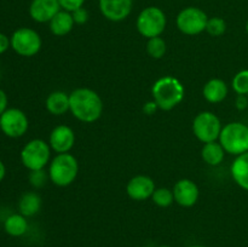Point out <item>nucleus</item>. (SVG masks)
Masks as SVG:
<instances>
[{
  "mask_svg": "<svg viewBox=\"0 0 248 247\" xmlns=\"http://www.w3.org/2000/svg\"><path fill=\"white\" fill-rule=\"evenodd\" d=\"M174 202L178 203L182 207H191L195 205L200 196V190L195 182L191 179L183 178L179 179L173 186Z\"/></svg>",
  "mask_w": 248,
  "mask_h": 247,
  "instance_id": "nucleus-12",
  "label": "nucleus"
},
{
  "mask_svg": "<svg viewBox=\"0 0 248 247\" xmlns=\"http://www.w3.org/2000/svg\"><path fill=\"white\" fill-rule=\"evenodd\" d=\"M102 16L110 22H121L132 12L133 0H98Z\"/></svg>",
  "mask_w": 248,
  "mask_h": 247,
  "instance_id": "nucleus-11",
  "label": "nucleus"
},
{
  "mask_svg": "<svg viewBox=\"0 0 248 247\" xmlns=\"http://www.w3.org/2000/svg\"><path fill=\"white\" fill-rule=\"evenodd\" d=\"M167 26V17L165 12L157 6H148L140 12L136 19V28L138 33L145 39L161 36Z\"/></svg>",
  "mask_w": 248,
  "mask_h": 247,
  "instance_id": "nucleus-5",
  "label": "nucleus"
},
{
  "mask_svg": "<svg viewBox=\"0 0 248 247\" xmlns=\"http://www.w3.org/2000/svg\"><path fill=\"white\" fill-rule=\"evenodd\" d=\"M140 247H147V246H140Z\"/></svg>",
  "mask_w": 248,
  "mask_h": 247,
  "instance_id": "nucleus-38",
  "label": "nucleus"
},
{
  "mask_svg": "<svg viewBox=\"0 0 248 247\" xmlns=\"http://www.w3.org/2000/svg\"><path fill=\"white\" fill-rule=\"evenodd\" d=\"M72 16H73V19H74L75 24H80V26H81V24H85L87 21H89L90 15H89V11L82 6L80 7V9L73 11Z\"/></svg>",
  "mask_w": 248,
  "mask_h": 247,
  "instance_id": "nucleus-29",
  "label": "nucleus"
},
{
  "mask_svg": "<svg viewBox=\"0 0 248 247\" xmlns=\"http://www.w3.org/2000/svg\"><path fill=\"white\" fill-rule=\"evenodd\" d=\"M186 90L183 84L174 77H162L152 87L153 101L161 110H172L184 99Z\"/></svg>",
  "mask_w": 248,
  "mask_h": 247,
  "instance_id": "nucleus-2",
  "label": "nucleus"
},
{
  "mask_svg": "<svg viewBox=\"0 0 248 247\" xmlns=\"http://www.w3.org/2000/svg\"><path fill=\"white\" fill-rule=\"evenodd\" d=\"M147 53L154 60H160L166 53V41L161 36H155V38L148 39L147 41Z\"/></svg>",
  "mask_w": 248,
  "mask_h": 247,
  "instance_id": "nucleus-23",
  "label": "nucleus"
},
{
  "mask_svg": "<svg viewBox=\"0 0 248 247\" xmlns=\"http://www.w3.org/2000/svg\"><path fill=\"white\" fill-rule=\"evenodd\" d=\"M40 195L35 191H27L19 198L18 211L24 217H33L40 211L41 208Z\"/></svg>",
  "mask_w": 248,
  "mask_h": 247,
  "instance_id": "nucleus-20",
  "label": "nucleus"
},
{
  "mask_svg": "<svg viewBox=\"0 0 248 247\" xmlns=\"http://www.w3.org/2000/svg\"><path fill=\"white\" fill-rule=\"evenodd\" d=\"M4 230L10 236L19 237L23 236L28 230V220L21 213L10 215L4 222Z\"/></svg>",
  "mask_w": 248,
  "mask_h": 247,
  "instance_id": "nucleus-22",
  "label": "nucleus"
},
{
  "mask_svg": "<svg viewBox=\"0 0 248 247\" xmlns=\"http://www.w3.org/2000/svg\"><path fill=\"white\" fill-rule=\"evenodd\" d=\"M58 2H60L61 5V9L65 10V11L73 12L75 11V10L84 6L86 0H58Z\"/></svg>",
  "mask_w": 248,
  "mask_h": 247,
  "instance_id": "nucleus-28",
  "label": "nucleus"
},
{
  "mask_svg": "<svg viewBox=\"0 0 248 247\" xmlns=\"http://www.w3.org/2000/svg\"><path fill=\"white\" fill-rule=\"evenodd\" d=\"M227 31V22L222 17H211L206 24V33L211 36H222Z\"/></svg>",
  "mask_w": 248,
  "mask_h": 247,
  "instance_id": "nucleus-25",
  "label": "nucleus"
},
{
  "mask_svg": "<svg viewBox=\"0 0 248 247\" xmlns=\"http://www.w3.org/2000/svg\"><path fill=\"white\" fill-rule=\"evenodd\" d=\"M29 121L26 113L18 108H7L0 115V130L10 138H19L26 135Z\"/></svg>",
  "mask_w": 248,
  "mask_h": 247,
  "instance_id": "nucleus-10",
  "label": "nucleus"
},
{
  "mask_svg": "<svg viewBox=\"0 0 248 247\" xmlns=\"http://www.w3.org/2000/svg\"><path fill=\"white\" fill-rule=\"evenodd\" d=\"M10 41L15 52L22 57H33L43 46V40L38 31L27 27L16 29L12 33Z\"/></svg>",
  "mask_w": 248,
  "mask_h": 247,
  "instance_id": "nucleus-9",
  "label": "nucleus"
},
{
  "mask_svg": "<svg viewBox=\"0 0 248 247\" xmlns=\"http://www.w3.org/2000/svg\"><path fill=\"white\" fill-rule=\"evenodd\" d=\"M9 47H11V41H10V39L4 33H0V55L6 52L9 50Z\"/></svg>",
  "mask_w": 248,
  "mask_h": 247,
  "instance_id": "nucleus-31",
  "label": "nucleus"
},
{
  "mask_svg": "<svg viewBox=\"0 0 248 247\" xmlns=\"http://www.w3.org/2000/svg\"><path fill=\"white\" fill-rule=\"evenodd\" d=\"M235 106L239 110H245L248 107V98L247 94H237L236 101H235Z\"/></svg>",
  "mask_w": 248,
  "mask_h": 247,
  "instance_id": "nucleus-30",
  "label": "nucleus"
},
{
  "mask_svg": "<svg viewBox=\"0 0 248 247\" xmlns=\"http://www.w3.org/2000/svg\"><path fill=\"white\" fill-rule=\"evenodd\" d=\"M153 202L159 207H169L173 203V191L169 188H156L152 195Z\"/></svg>",
  "mask_w": 248,
  "mask_h": 247,
  "instance_id": "nucleus-24",
  "label": "nucleus"
},
{
  "mask_svg": "<svg viewBox=\"0 0 248 247\" xmlns=\"http://www.w3.org/2000/svg\"><path fill=\"white\" fill-rule=\"evenodd\" d=\"M232 87L237 94H248V69L240 70L232 77Z\"/></svg>",
  "mask_w": 248,
  "mask_h": 247,
  "instance_id": "nucleus-26",
  "label": "nucleus"
},
{
  "mask_svg": "<svg viewBox=\"0 0 248 247\" xmlns=\"http://www.w3.org/2000/svg\"><path fill=\"white\" fill-rule=\"evenodd\" d=\"M156 186H155L153 178H150L149 176H144V174H138V176L132 177L127 182L126 193H127L128 198L132 200L144 201L152 198Z\"/></svg>",
  "mask_w": 248,
  "mask_h": 247,
  "instance_id": "nucleus-13",
  "label": "nucleus"
},
{
  "mask_svg": "<svg viewBox=\"0 0 248 247\" xmlns=\"http://www.w3.org/2000/svg\"><path fill=\"white\" fill-rule=\"evenodd\" d=\"M75 133L72 127L67 125H58L51 131L48 137V144L51 149L57 154L69 153L70 149L74 147Z\"/></svg>",
  "mask_w": 248,
  "mask_h": 247,
  "instance_id": "nucleus-14",
  "label": "nucleus"
},
{
  "mask_svg": "<svg viewBox=\"0 0 248 247\" xmlns=\"http://www.w3.org/2000/svg\"><path fill=\"white\" fill-rule=\"evenodd\" d=\"M46 109L50 114L60 116L69 111V94L64 91H53L47 96L45 102Z\"/></svg>",
  "mask_w": 248,
  "mask_h": 247,
  "instance_id": "nucleus-19",
  "label": "nucleus"
},
{
  "mask_svg": "<svg viewBox=\"0 0 248 247\" xmlns=\"http://www.w3.org/2000/svg\"><path fill=\"white\" fill-rule=\"evenodd\" d=\"M69 111L75 119L91 124L98 120L103 113V101L96 91L79 87L69 93Z\"/></svg>",
  "mask_w": 248,
  "mask_h": 247,
  "instance_id": "nucleus-1",
  "label": "nucleus"
},
{
  "mask_svg": "<svg viewBox=\"0 0 248 247\" xmlns=\"http://www.w3.org/2000/svg\"><path fill=\"white\" fill-rule=\"evenodd\" d=\"M219 143L225 153L232 155H241L248 152V126L240 121L223 126L219 135Z\"/></svg>",
  "mask_w": 248,
  "mask_h": 247,
  "instance_id": "nucleus-4",
  "label": "nucleus"
},
{
  "mask_svg": "<svg viewBox=\"0 0 248 247\" xmlns=\"http://www.w3.org/2000/svg\"><path fill=\"white\" fill-rule=\"evenodd\" d=\"M50 144L40 138L29 140L21 150V161L29 171L45 169L50 164Z\"/></svg>",
  "mask_w": 248,
  "mask_h": 247,
  "instance_id": "nucleus-6",
  "label": "nucleus"
},
{
  "mask_svg": "<svg viewBox=\"0 0 248 247\" xmlns=\"http://www.w3.org/2000/svg\"><path fill=\"white\" fill-rule=\"evenodd\" d=\"M48 179H50V177H48V172L45 171V169L36 170V171H31V173H29V182H31V185L36 189L43 188Z\"/></svg>",
  "mask_w": 248,
  "mask_h": 247,
  "instance_id": "nucleus-27",
  "label": "nucleus"
},
{
  "mask_svg": "<svg viewBox=\"0 0 248 247\" xmlns=\"http://www.w3.org/2000/svg\"><path fill=\"white\" fill-rule=\"evenodd\" d=\"M159 247H172V246H169V245H161V246H159Z\"/></svg>",
  "mask_w": 248,
  "mask_h": 247,
  "instance_id": "nucleus-37",
  "label": "nucleus"
},
{
  "mask_svg": "<svg viewBox=\"0 0 248 247\" xmlns=\"http://www.w3.org/2000/svg\"><path fill=\"white\" fill-rule=\"evenodd\" d=\"M246 31L248 33V18H247V21H246Z\"/></svg>",
  "mask_w": 248,
  "mask_h": 247,
  "instance_id": "nucleus-36",
  "label": "nucleus"
},
{
  "mask_svg": "<svg viewBox=\"0 0 248 247\" xmlns=\"http://www.w3.org/2000/svg\"><path fill=\"white\" fill-rule=\"evenodd\" d=\"M222 128L220 119L212 111H201L194 118L193 133L202 143L216 142L219 139Z\"/></svg>",
  "mask_w": 248,
  "mask_h": 247,
  "instance_id": "nucleus-8",
  "label": "nucleus"
},
{
  "mask_svg": "<svg viewBox=\"0 0 248 247\" xmlns=\"http://www.w3.org/2000/svg\"><path fill=\"white\" fill-rule=\"evenodd\" d=\"M5 174H6V167H5L4 162L0 160V182L5 178Z\"/></svg>",
  "mask_w": 248,
  "mask_h": 247,
  "instance_id": "nucleus-34",
  "label": "nucleus"
},
{
  "mask_svg": "<svg viewBox=\"0 0 248 247\" xmlns=\"http://www.w3.org/2000/svg\"><path fill=\"white\" fill-rule=\"evenodd\" d=\"M157 109H159V107H157V104L155 103L154 101L147 102V103L144 104V107H143V111H144L147 115H153V114L156 113Z\"/></svg>",
  "mask_w": 248,
  "mask_h": 247,
  "instance_id": "nucleus-32",
  "label": "nucleus"
},
{
  "mask_svg": "<svg viewBox=\"0 0 248 247\" xmlns=\"http://www.w3.org/2000/svg\"><path fill=\"white\" fill-rule=\"evenodd\" d=\"M228 93H229V89H228L227 82L222 79H218V77L208 80L203 85V98L212 104L220 103V102L224 101L227 98Z\"/></svg>",
  "mask_w": 248,
  "mask_h": 247,
  "instance_id": "nucleus-16",
  "label": "nucleus"
},
{
  "mask_svg": "<svg viewBox=\"0 0 248 247\" xmlns=\"http://www.w3.org/2000/svg\"><path fill=\"white\" fill-rule=\"evenodd\" d=\"M58 0H31L29 5V16L38 23H48L61 11Z\"/></svg>",
  "mask_w": 248,
  "mask_h": 247,
  "instance_id": "nucleus-15",
  "label": "nucleus"
},
{
  "mask_svg": "<svg viewBox=\"0 0 248 247\" xmlns=\"http://www.w3.org/2000/svg\"><path fill=\"white\" fill-rule=\"evenodd\" d=\"M230 173L235 183L248 191V152L237 155L230 166Z\"/></svg>",
  "mask_w": 248,
  "mask_h": 247,
  "instance_id": "nucleus-18",
  "label": "nucleus"
},
{
  "mask_svg": "<svg viewBox=\"0 0 248 247\" xmlns=\"http://www.w3.org/2000/svg\"><path fill=\"white\" fill-rule=\"evenodd\" d=\"M50 181L57 186H68L77 179L79 162L70 153L57 154L48 164Z\"/></svg>",
  "mask_w": 248,
  "mask_h": 247,
  "instance_id": "nucleus-3",
  "label": "nucleus"
},
{
  "mask_svg": "<svg viewBox=\"0 0 248 247\" xmlns=\"http://www.w3.org/2000/svg\"><path fill=\"white\" fill-rule=\"evenodd\" d=\"M225 156V150L220 145L219 142L205 143L201 149V157L203 161L210 166H218L222 164Z\"/></svg>",
  "mask_w": 248,
  "mask_h": 247,
  "instance_id": "nucleus-21",
  "label": "nucleus"
},
{
  "mask_svg": "<svg viewBox=\"0 0 248 247\" xmlns=\"http://www.w3.org/2000/svg\"><path fill=\"white\" fill-rule=\"evenodd\" d=\"M7 103H9V99H7L6 93L0 89V115L7 109Z\"/></svg>",
  "mask_w": 248,
  "mask_h": 247,
  "instance_id": "nucleus-33",
  "label": "nucleus"
},
{
  "mask_svg": "<svg viewBox=\"0 0 248 247\" xmlns=\"http://www.w3.org/2000/svg\"><path fill=\"white\" fill-rule=\"evenodd\" d=\"M208 16L203 10L196 6L184 7L176 17V26L186 35H198L206 31Z\"/></svg>",
  "mask_w": 248,
  "mask_h": 247,
  "instance_id": "nucleus-7",
  "label": "nucleus"
},
{
  "mask_svg": "<svg viewBox=\"0 0 248 247\" xmlns=\"http://www.w3.org/2000/svg\"><path fill=\"white\" fill-rule=\"evenodd\" d=\"M51 33L55 36H65L73 31L75 26V22L73 19L72 12L65 11V10H61L50 22Z\"/></svg>",
  "mask_w": 248,
  "mask_h": 247,
  "instance_id": "nucleus-17",
  "label": "nucleus"
},
{
  "mask_svg": "<svg viewBox=\"0 0 248 247\" xmlns=\"http://www.w3.org/2000/svg\"><path fill=\"white\" fill-rule=\"evenodd\" d=\"M189 247H208V246H205V245H193V246H189Z\"/></svg>",
  "mask_w": 248,
  "mask_h": 247,
  "instance_id": "nucleus-35",
  "label": "nucleus"
}]
</instances>
